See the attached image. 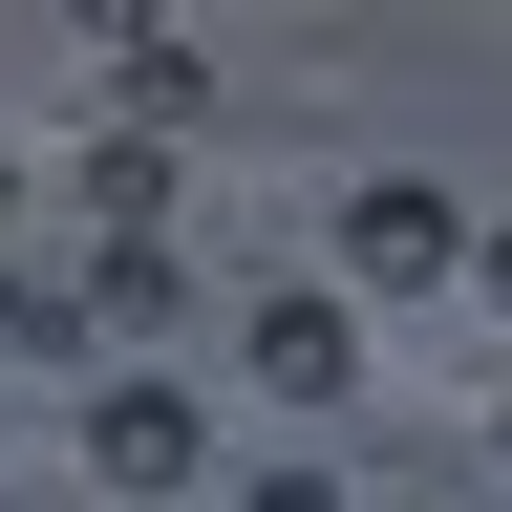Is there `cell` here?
<instances>
[{"instance_id":"obj_1","label":"cell","mask_w":512,"mask_h":512,"mask_svg":"<svg viewBox=\"0 0 512 512\" xmlns=\"http://www.w3.org/2000/svg\"><path fill=\"white\" fill-rule=\"evenodd\" d=\"M192 470H214L192 384H171V363H107V384H86V491H192Z\"/></svg>"},{"instance_id":"obj_2","label":"cell","mask_w":512,"mask_h":512,"mask_svg":"<svg viewBox=\"0 0 512 512\" xmlns=\"http://www.w3.org/2000/svg\"><path fill=\"white\" fill-rule=\"evenodd\" d=\"M448 256H470V235H448L427 171H363V192H342V278H448Z\"/></svg>"},{"instance_id":"obj_3","label":"cell","mask_w":512,"mask_h":512,"mask_svg":"<svg viewBox=\"0 0 512 512\" xmlns=\"http://www.w3.org/2000/svg\"><path fill=\"white\" fill-rule=\"evenodd\" d=\"M256 384H278V406H342V384H363V320L342 299H256Z\"/></svg>"},{"instance_id":"obj_4","label":"cell","mask_w":512,"mask_h":512,"mask_svg":"<svg viewBox=\"0 0 512 512\" xmlns=\"http://www.w3.org/2000/svg\"><path fill=\"white\" fill-rule=\"evenodd\" d=\"M86 214L107 235H171V128H107V150H86Z\"/></svg>"},{"instance_id":"obj_5","label":"cell","mask_w":512,"mask_h":512,"mask_svg":"<svg viewBox=\"0 0 512 512\" xmlns=\"http://www.w3.org/2000/svg\"><path fill=\"white\" fill-rule=\"evenodd\" d=\"M150 320H171V235H107L86 256V342H150Z\"/></svg>"},{"instance_id":"obj_6","label":"cell","mask_w":512,"mask_h":512,"mask_svg":"<svg viewBox=\"0 0 512 512\" xmlns=\"http://www.w3.org/2000/svg\"><path fill=\"white\" fill-rule=\"evenodd\" d=\"M107 86H128V128H192V86H214V64H192L171 22H107Z\"/></svg>"},{"instance_id":"obj_7","label":"cell","mask_w":512,"mask_h":512,"mask_svg":"<svg viewBox=\"0 0 512 512\" xmlns=\"http://www.w3.org/2000/svg\"><path fill=\"white\" fill-rule=\"evenodd\" d=\"M0 363H86V299H43V278H0Z\"/></svg>"},{"instance_id":"obj_8","label":"cell","mask_w":512,"mask_h":512,"mask_svg":"<svg viewBox=\"0 0 512 512\" xmlns=\"http://www.w3.org/2000/svg\"><path fill=\"white\" fill-rule=\"evenodd\" d=\"M235 512H342V470H278V491H235Z\"/></svg>"},{"instance_id":"obj_9","label":"cell","mask_w":512,"mask_h":512,"mask_svg":"<svg viewBox=\"0 0 512 512\" xmlns=\"http://www.w3.org/2000/svg\"><path fill=\"white\" fill-rule=\"evenodd\" d=\"M0 256H22V150H0Z\"/></svg>"},{"instance_id":"obj_10","label":"cell","mask_w":512,"mask_h":512,"mask_svg":"<svg viewBox=\"0 0 512 512\" xmlns=\"http://www.w3.org/2000/svg\"><path fill=\"white\" fill-rule=\"evenodd\" d=\"M470 278H491V299H512V235H491V256H470Z\"/></svg>"}]
</instances>
